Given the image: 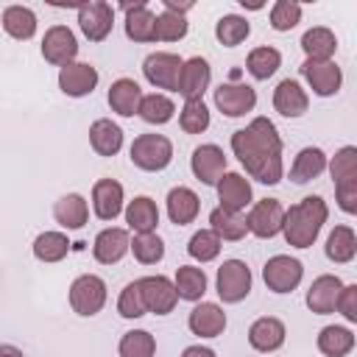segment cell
I'll use <instances>...</instances> for the list:
<instances>
[{
  "label": "cell",
  "mask_w": 357,
  "mask_h": 357,
  "mask_svg": "<svg viewBox=\"0 0 357 357\" xmlns=\"http://www.w3.org/2000/svg\"><path fill=\"white\" fill-rule=\"evenodd\" d=\"M231 151L251 178L262 184L282 181V137L268 117H254L245 128L234 131Z\"/></svg>",
  "instance_id": "6da1fadb"
},
{
  "label": "cell",
  "mask_w": 357,
  "mask_h": 357,
  "mask_svg": "<svg viewBox=\"0 0 357 357\" xmlns=\"http://www.w3.org/2000/svg\"><path fill=\"white\" fill-rule=\"evenodd\" d=\"M329 218V206L321 195H307L298 204H293L290 209H284V220H282V234L287 240V245L293 248H310L324 223Z\"/></svg>",
  "instance_id": "7a4b0ae2"
},
{
  "label": "cell",
  "mask_w": 357,
  "mask_h": 357,
  "mask_svg": "<svg viewBox=\"0 0 357 357\" xmlns=\"http://www.w3.org/2000/svg\"><path fill=\"white\" fill-rule=\"evenodd\" d=\"M329 173L335 178V192H337V204L346 215L357 212V148L346 145L335 153V159L329 162Z\"/></svg>",
  "instance_id": "3957f363"
},
{
  "label": "cell",
  "mask_w": 357,
  "mask_h": 357,
  "mask_svg": "<svg viewBox=\"0 0 357 357\" xmlns=\"http://www.w3.org/2000/svg\"><path fill=\"white\" fill-rule=\"evenodd\" d=\"M131 162L145 173H159L173 159V142L165 134H139L131 142Z\"/></svg>",
  "instance_id": "277c9868"
},
{
  "label": "cell",
  "mask_w": 357,
  "mask_h": 357,
  "mask_svg": "<svg viewBox=\"0 0 357 357\" xmlns=\"http://www.w3.org/2000/svg\"><path fill=\"white\" fill-rule=\"evenodd\" d=\"M215 287H218L220 301H226V304L243 301L251 293V271H248V265L243 259H226L218 268Z\"/></svg>",
  "instance_id": "5b68a950"
},
{
  "label": "cell",
  "mask_w": 357,
  "mask_h": 357,
  "mask_svg": "<svg viewBox=\"0 0 357 357\" xmlns=\"http://www.w3.org/2000/svg\"><path fill=\"white\" fill-rule=\"evenodd\" d=\"M103 304H106V282L100 276L84 273L70 284V307L78 315L92 318L103 310Z\"/></svg>",
  "instance_id": "8992f818"
},
{
  "label": "cell",
  "mask_w": 357,
  "mask_h": 357,
  "mask_svg": "<svg viewBox=\"0 0 357 357\" xmlns=\"http://www.w3.org/2000/svg\"><path fill=\"white\" fill-rule=\"evenodd\" d=\"M301 276H304V265L287 254L271 257L262 268V279H265L268 290H273V293H293L301 284Z\"/></svg>",
  "instance_id": "52a82bcc"
},
{
  "label": "cell",
  "mask_w": 357,
  "mask_h": 357,
  "mask_svg": "<svg viewBox=\"0 0 357 357\" xmlns=\"http://www.w3.org/2000/svg\"><path fill=\"white\" fill-rule=\"evenodd\" d=\"M282 220H284V206L276 198H262L251 206V212L245 218V226L259 240H271L282 231Z\"/></svg>",
  "instance_id": "ba28073f"
},
{
  "label": "cell",
  "mask_w": 357,
  "mask_h": 357,
  "mask_svg": "<svg viewBox=\"0 0 357 357\" xmlns=\"http://www.w3.org/2000/svg\"><path fill=\"white\" fill-rule=\"evenodd\" d=\"M181 59L176 53H151L145 56L142 61V75L148 78V84H153L156 89H170L176 92V84H178V73H181Z\"/></svg>",
  "instance_id": "9c48e42d"
},
{
  "label": "cell",
  "mask_w": 357,
  "mask_h": 357,
  "mask_svg": "<svg viewBox=\"0 0 357 357\" xmlns=\"http://www.w3.org/2000/svg\"><path fill=\"white\" fill-rule=\"evenodd\" d=\"M42 56H45V61H50L56 67H64V64L75 61V56H78V39H75V33L67 25L47 28L45 36H42Z\"/></svg>",
  "instance_id": "30bf717a"
},
{
  "label": "cell",
  "mask_w": 357,
  "mask_h": 357,
  "mask_svg": "<svg viewBox=\"0 0 357 357\" xmlns=\"http://www.w3.org/2000/svg\"><path fill=\"white\" fill-rule=\"evenodd\" d=\"M78 25L89 42H103L114 25V8L103 0L84 3V6H78Z\"/></svg>",
  "instance_id": "8fae6325"
},
{
  "label": "cell",
  "mask_w": 357,
  "mask_h": 357,
  "mask_svg": "<svg viewBox=\"0 0 357 357\" xmlns=\"http://www.w3.org/2000/svg\"><path fill=\"white\" fill-rule=\"evenodd\" d=\"M139 290H142V301H145V312L153 315H167L173 312L178 296L176 287L167 276H142L139 279Z\"/></svg>",
  "instance_id": "7c38bea8"
},
{
  "label": "cell",
  "mask_w": 357,
  "mask_h": 357,
  "mask_svg": "<svg viewBox=\"0 0 357 357\" xmlns=\"http://www.w3.org/2000/svg\"><path fill=\"white\" fill-rule=\"evenodd\" d=\"M212 81V67L206 59L201 56H192L181 64V73H178V84H176V92L184 98V100H198L206 86Z\"/></svg>",
  "instance_id": "4fadbf2b"
},
{
  "label": "cell",
  "mask_w": 357,
  "mask_h": 357,
  "mask_svg": "<svg viewBox=\"0 0 357 357\" xmlns=\"http://www.w3.org/2000/svg\"><path fill=\"white\" fill-rule=\"evenodd\" d=\"M215 106L226 114V117H243L248 112H254L257 106V92L248 84H220L215 89Z\"/></svg>",
  "instance_id": "5bb4252c"
},
{
  "label": "cell",
  "mask_w": 357,
  "mask_h": 357,
  "mask_svg": "<svg viewBox=\"0 0 357 357\" xmlns=\"http://www.w3.org/2000/svg\"><path fill=\"white\" fill-rule=\"evenodd\" d=\"M215 187H218V201L223 212L240 215L251 204V181L243 173H223Z\"/></svg>",
  "instance_id": "9a60e30c"
},
{
  "label": "cell",
  "mask_w": 357,
  "mask_h": 357,
  "mask_svg": "<svg viewBox=\"0 0 357 357\" xmlns=\"http://www.w3.org/2000/svg\"><path fill=\"white\" fill-rule=\"evenodd\" d=\"M98 70L86 61H70L59 70V89L70 98H84L98 86Z\"/></svg>",
  "instance_id": "2e32d148"
},
{
  "label": "cell",
  "mask_w": 357,
  "mask_h": 357,
  "mask_svg": "<svg viewBox=\"0 0 357 357\" xmlns=\"http://www.w3.org/2000/svg\"><path fill=\"white\" fill-rule=\"evenodd\" d=\"M190 167H192V176L201 181V184H218V178L223 176L226 170V156H223V148L206 142V145H198L190 156Z\"/></svg>",
  "instance_id": "e0dca14e"
},
{
  "label": "cell",
  "mask_w": 357,
  "mask_h": 357,
  "mask_svg": "<svg viewBox=\"0 0 357 357\" xmlns=\"http://www.w3.org/2000/svg\"><path fill=\"white\" fill-rule=\"evenodd\" d=\"M301 75L307 78L310 89L315 95H321V98L335 95L340 89V84H343V73H340V67L335 61H310L307 59L301 64Z\"/></svg>",
  "instance_id": "ac0fdd59"
},
{
  "label": "cell",
  "mask_w": 357,
  "mask_h": 357,
  "mask_svg": "<svg viewBox=\"0 0 357 357\" xmlns=\"http://www.w3.org/2000/svg\"><path fill=\"white\" fill-rule=\"evenodd\" d=\"M131 248V240H128V231L126 229H117V226H109L103 229L95 243H92V257L100 262V265H114L120 262Z\"/></svg>",
  "instance_id": "d6986e66"
},
{
  "label": "cell",
  "mask_w": 357,
  "mask_h": 357,
  "mask_svg": "<svg viewBox=\"0 0 357 357\" xmlns=\"http://www.w3.org/2000/svg\"><path fill=\"white\" fill-rule=\"evenodd\" d=\"M187 326L198 337H218L226 329V312L218 304H212V301H201V304H195L190 310Z\"/></svg>",
  "instance_id": "ffe728a7"
},
{
  "label": "cell",
  "mask_w": 357,
  "mask_h": 357,
  "mask_svg": "<svg viewBox=\"0 0 357 357\" xmlns=\"http://www.w3.org/2000/svg\"><path fill=\"white\" fill-rule=\"evenodd\" d=\"M92 209L100 220H114L123 212V184L114 178H98L92 187Z\"/></svg>",
  "instance_id": "44dd1931"
},
{
  "label": "cell",
  "mask_w": 357,
  "mask_h": 357,
  "mask_svg": "<svg viewBox=\"0 0 357 357\" xmlns=\"http://www.w3.org/2000/svg\"><path fill=\"white\" fill-rule=\"evenodd\" d=\"M284 335H287L284 324L279 318H273V315H262V318H257L248 326V343H251V349L265 351V354L268 351H276L284 343Z\"/></svg>",
  "instance_id": "7402d4cb"
},
{
  "label": "cell",
  "mask_w": 357,
  "mask_h": 357,
  "mask_svg": "<svg viewBox=\"0 0 357 357\" xmlns=\"http://www.w3.org/2000/svg\"><path fill=\"white\" fill-rule=\"evenodd\" d=\"M340 287H343V282H340L337 276H332V273L318 276V279L310 284V290H307V307H310L315 315H329V312H335V301H337V296H340Z\"/></svg>",
  "instance_id": "603a6c76"
},
{
  "label": "cell",
  "mask_w": 357,
  "mask_h": 357,
  "mask_svg": "<svg viewBox=\"0 0 357 357\" xmlns=\"http://www.w3.org/2000/svg\"><path fill=\"white\" fill-rule=\"evenodd\" d=\"M307 106H310V98L298 81H293V78L279 81V86L273 89V109L282 117H301L307 112Z\"/></svg>",
  "instance_id": "cb8c5ba5"
},
{
  "label": "cell",
  "mask_w": 357,
  "mask_h": 357,
  "mask_svg": "<svg viewBox=\"0 0 357 357\" xmlns=\"http://www.w3.org/2000/svg\"><path fill=\"white\" fill-rule=\"evenodd\" d=\"M126 11V36L131 42H156V14L145 6V3H134V6H123Z\"/></svg>",
  "instance_id": "d4e9b609"
},
{
  "label": "cell",
  "mask_w": 357,
  "mask_h": 357,
  "mask_svg": "<svg viewBox=\"0 0 357 357\" xmlns=\"http://www.w3.org/2000/svg\"><path fill=\"white\" fill-rule=\"evenodd\" d=\"M139 100H142V89L134 78H117L109 86V106L120 117H134L139 112Z\"/></svg>",
  "instance_id": "484cf974"
},
{
  "label": "cell",
  "mask_w": 357,
  "mask_h": 357,
  "mask_svg": "<svg viewBox=\"0 0 357 357\" xmlns=\"http://www.w3.org/2000/svg\"><path fill=\"white\" fill-rule=\"evenodd\" d=\"M198 209H201V201L190 187H173L167 192V218H170V223L187 226L198 218Z\"/></svg>",
  "instance_id": "4316f807"
},
{
  "label": "cell",
  "mask_w": 357,
  "mask_h": 357,
  "mask_svg": "<svg viewBox=\"0 0 357 357\" xmlns=\"http://www.w3.org/2000/svg\"><path fill=\"white\" fill-rule=\"evenodd\" d=\"M89 145L98 156H114L123 148V128L117 123L100 117L89 126Z\"/></svg>",
  "instance_id": "83f0119b"
},
{
  "label": "cell",
  "mask_w": 357,
  "mask_h": 357,
  "mask_svg": "<svg viewBox=\"0 0 357 357\" xmlns=\"http://www.w3.org/2000/svg\"><path fill=\"white\" fill-rule=\"evenodd\" d=\"M53 218H56V223H61L64 229L75 231V229H84V223H86V218H89V206H86L84 195L67 192V195H61V198L53 204Z\"/></svg>",
  "instance_id": "f1b7e54d"
},
{
  "label": "cell",
  "mask_w": 357,
  "mask_h": 357,
  "mask_svg": "<svg viewBox=\"0 0 357 357\" xmlns=\"http://www.w3.org/2000/svg\"><path fill=\"white\" fill-rule=\"evenodd\" d=\"M126 223L137 234L153 231L156 223H159V206H156V201L148 198V195H137L134 201H128V206H126Z\"/></svg>",
  "instance_id": "f546056e"
},
{
  "label": "cell",
  "mask_w": 357,
  "mask_h": 357,
  "mask_svg": "<svg viewBox=\"0 0 357 357\" xmlns=\"http://www.w3.org/2000/svg\"><path fill=\"white\" fill-rule=\"evenodd\" d=\"M301 50L307 53L310 61H332L335 50H337V39L329 28L324 25H315L310 31H304L301 36Z\"/></svg>",
  "instance_id": "4dcf8cb0"
},
{
  "label": "cell",
  "mask_w": 357,
  "mask_h": 357,
  "mask_svg": "<svg viewBox=\"0 0 357 357\" xmlns=\"http://www.w3.org/2000/svg\"><path fill=\"white\" fill-rule=\"evenodd\" d=\"M324 170H326V153L321 148H301L290 165V178L296 184H307L318 178Z\"/></svg>",
  "instance_id": "1f68e13d"
},
{
  "label": "cell",
  "mask_w": 357,
  "mask_h": 357,
  "mask_svg": "<svg viewBox=\"0 0 357 357\" xmlns=\"http://www.w3.org/2000/svg\"><path fill=\"white\" fill-rule=\"evenodd\" d=\"M3 31H6L11 39L28 42V39L36 33V14H33L28 6H8V8L3 11Z\"/></svg>",
  "instance_id": "d6a6232c"
},
{
  "label": "cell",
  "mask_w": 357,
  "mask_h": 357,
  "mask_svg": "<svg viewBox=\"0 0 357 357\" xmlns=\"http://www.w3.org/2000/svg\"><path fill=\"white\" fill-rule=\"evenodd\" d=\"M326 259L343 265V262H351L354 254H357V237H354V229L351 226H335L326 237Z\"/></svg>",
  "instance_id": "836d02e7"
},
{
  "label": "cell",
  "mask_w": 357,
  "mask_h": 357,
  "mask_svg": "<svg viewBox=\"0 0 357 357\" xmlns=\"http://www.w3.org/2000/svg\"><path fill=\"white\" fill-rule=\"evenodd\" d=\"M173 287H176V296L178 298H184V301H201V296L206 293V273H204V268L181 265L176 271Z\"/></svg>",
  "instance_id": "e575fe53"
},
{
  "label": "cell",
  "mask_w": 357,
  "mask_h": 357,
  "mask_svg": "<svg viewBox=\"0 0 357 357\" xmlns=\"http://www.w3.org/2000/svg\"><path fill=\"white\" fill-rule=\"evenodd\" d=\"M354 349V332L349 326H324L318 332V351L326 357H346Z\"/></svg>",
  "instance_id": "d590c367"
},
{
  "label": "cell",
  "mask_w": 357,
  "mask_h": 357,
  "mask_svg": "<svg viewBox=\"0 0 357 357\" xmlns=\"http://www.w3.org/2000/svg\"><path fill=\"white\" fill-rule=\"evenodd\" d=\"M209 229L220 237V243H223V240L237 243V240H243V237H245V231H248V226H245V218H243V215L223 212L220 206L209 212Z\"/></svg>",
  "instance_id": "8d00e7d4"
},
{
  "label": "cell",
  "mask_w": 357,
  "mask_h": 357,
  "mask_svg": "<svg viewBox=\"0 0 357 357\" xmlns=\"http://www.w3.org/2000/svg\"><path fill=\"white\" fill-rule=\"evenodd\" d=\"M70 254V240L61 231H42L33 240V257L39 262H61Z\"/></svg>",
  "instance_id": "74e56055"
},
{
  "label": "cell",
  "mask_w": 357,
  "mask_h": 357,
  "mask_svg": "<svg viewBox=\"0 0 357 357\" xmlns=\"http://www.w3.org/2000/svg\"><path fill=\"white\" fill-rule=\"evenodd\" d=\"M279 64H282V53H279L276 47H271V45L254 47V50L248 53V59H245V70H248L257 81L271 78V75L279 70Z\"/></svg>",
  "instance_id": "f35d334b"
},
{
  "label": "cell",
  "mask_w": 357,
  "mask_h": 357,
  "mask_svg": "<svg viewBox=\"0 0 357 357\" xmlns=\"http://www.w3.org/2000/svg\"><path fill=\"white\" fill-rule=\"evenodd\" d=\"M137 114H139L145 123H151V126H165V123L173 120L176 106H173V100H170L167 95L153 92V95H142V100H139V112H137Z\"/></svg>",
  "instance_id": "ab89813d"
},
{
  "label": "cell",
  "mask_w": 357,
  "mask_h": 357,
  "mask_svg": "<svg viewBox=\"0 0 357 357\" xmlns=\"http://www.w3.org/2000/svg\"><path fill=\"white\" fill-rule=\"evenodd\" d=\"M248 33H251V25H248V20L240 17V14H223V17L218 20V25H215V36H218V42L226 45V47H237L240 42L248 39Z\"/></svg>",
  "instance_id": "60d3db41"
},
{
  "label": "cell",
  "mask_w": 357,
  "mask_h": 357,
  "mask_svg": "<svg viewBox=\"0 0 357 357\" xmlns=\"http://www.w3.org/2000/svg\"><path fill=\"white\" fill-rule=\"evenodd\" d=\"M117 351H120V357H153L156 354V340L145 329H131L120 337Z\"/></svg>",
  "instance_id": "b9f144b4"
},
{
  "label": "cell",
  "mask_w": 357,
  "mask_h": 357,
  "mask_svg": "<svg viewBox=\"0 0 357 357\" xmlns=\"http://www.w3.org/2000/svg\"><path fill=\"white\" fill-rule=\"evenodd\" d=\"M178 126L184 134H201L209 128V109L206 103L198 98V100H184L181 106V114H178Z\"/></svg>",
  "instance_id": "7bdbcfd3"
},
{
  "label": "cell",
  "mask_w": 357,
  "mask_h": 357,
  "mask_svg": "<svg viewBox=\"0 0 357 357\" xmlns=\"http://www.w3.org/2000/svg\"><path fill=\"white\" fill-rule=\"evenodd\" d=\"M187 254L198 262H212L218 254H220V237L212 231V229H201L190 237L187 243Z\"/></svg>",
  "instance_id": "ee69618b"
},
{
  "label": "cell",
  "mask_w": 357,
  "mask_h": 357,
  "mask_svg": "<svg viewBox=\"0 0 357 357\" xmlns=\"http://www.w3.org/2000/svg\"><path fill=\"white\" fill-rule=\"evenodd\" d=\"M131 251H134V259L142 262V265H156L162 262L165 257V243L156 231H148V234H137L134 243H131Z\"/></svg>",
  "instance_id": "f6af8a7d"
},
{
  "label": "cell",
  "mask_w": 357,
  "mask_h": 357,
  "mask_svg": "<svg viewBox=\"0 0 357 357\" xmlns=\"http://www.w3.org/2000/svg\"><path fill=\"white\" fill-rule=\"evenodd\" d=\"M184 36H187V20H184V14H176V11H167L165 8L156 17V33H153V39H159V42H178Z\"/></svg>",
  "instance_id": "bcb514c9"
},
{
  "label": "cell",
  "mask_w": 357,
  "mask_h": 357,
  "mask_svg": "<svg viewBox=\"0 0 357 357\" xmlns=\"http://www.w3.org/2000/svg\"><path fill=\"white\" fill-rule=\"evenodd\" d=\"M301 22V6L293 0H276L271 6V28L273 31H290Z\"/></svg>",
  "instance_id": "7dc6e473"
},
{
  "label": "cell",
  "mask_w": 357,
  "mask_h": 357,
  "mask_svg": "<svg viewBox=\"0 0 357 357\" xmlns=\"http://www.w3.org/2000/svg\"><path fill=\"white\" fill-rule=\"evenodd\" d=\"M117 312L123 318H142L145 315V301H142V290H139V279L128 282L117 298Z\"/></svg>",
  "instance_id": "c3c4849f"
},
{
  "label": "cell",
  "mask_w": 357,
  "mask_h": 357,
  "mask_svg": "<svg viewBox=\"0 0 357 357\" xmlns=\"http://www.w3.org/2000/svg\"><path fill=\"white\" fill-rule=\"evenodd\" d=\"M335 310H337L349 324L357 321V284H343V287H340V296H337V301H335Z\"/></svg>",
  "instance_id": "681fc988"
},
{
  "label": "cell",
  "mask_w": 357,
  "mask_h": 357,
  "mask_svg": "<svg viewBox=\"0 0 357 357\" xmlns=\"http://www.w3.org/2000/svg\"><path fill=\"white\" fill-rule=\"evenodd\" d=\"M181 357H215V351L206 349V346H187V349L181 351Z\"/></svg>",
  "instance_id": "f907efd6"
},
{
  "label": "cell",
  "mask_w": 357,
  "mask_h": 357,
  "mask_svg": "<svg viewBox=\"0 0 357 357\" xmlns=\"http://www.w3.org/2000/svg\"><path fill=\"white\" fill-rule=\"evenodd\" d=\"M0 357H25V354L11 343H0Z\"/></svg>",
  "instance_id": "816d5d0a"
}]
</instances>
